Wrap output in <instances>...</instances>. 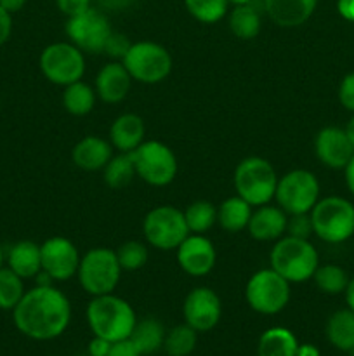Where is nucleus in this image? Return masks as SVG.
<instances>
[{
    "mask_svg": "<svg viewBox=\"0 0 354 356\" xmlns=\"http://www.w3.org/2000/svg\"><path fill=\"white\" fill-rule=\"evenodd\" d=\"M14 325L23 336L51 341L61 336L71 320V305L65 292L52 285H37L24 292L12 309Z\"/></svg>",
    "mask_w": 354,
    "mask_h": 356,
    "instance_id": "nucleus-1",
    "label": "nucleus"
},
{
    "mask_svg": "<svg viewBox=\"0 0 354 356\" xmlns=\"http://www.w3.org/2000/svg\"><path fill=\"white\" fill-rule=\"evenodd\" d=\"M87 323L94 336L110 343L130 337L135 323V312L125 299L115 294L96 296L87 306Z\"/></svg>",
    "mask_w": 354,
    "mask_h": 356,
    "instance_id": "nucleus-2",
    "label": "nucleus"
},
{
    "mask_svg": "<svg viewBox=\"0 0 354 356\" xmlns=\"http://www.w3.org/2000/svg\"><path fill=\"white\" fill-rule=\"evenodd\" d=\"M271 268L290 284L311 280L319 266L316 247L309 240L285 235L276 240L269 254Z\"/></svg>",
    "mask_w": 354,
    "mask_h": 356,
    "instance_id": "nucleus-3",
    "label": "nucleus"
},
{
    "mask_svg": "<svg viewBox=\"0 0 354 356\" xmlns=\"http://www.w3.org/2000/svg\"><path fill=\"white\" fill-rule=\"evenodd\" d=\"M233 183L238 197L248 202L252 207H260L271 204L274 198L278 174L269 160L248 156L236 165Z\"/></svg>",
    "mask_w": 354,
    "mask_h": 356,
    "instance_id": "nucleus-4",
    "label": "nucleus"
},
{
    "mask_svg": "<svg viewBox=\"0 0 354 356\" xmlns=\"http://www.w3.org/2000/svg\"><path fill=\"white\" fill-rule=\"evenodd\" d=\"M312 233L326 243H342L354 235V205L342 197H326L309 212Z\"/></svg>",
    "mask_w": 354,
    "mask_h": 356,
    "instance_id": "nucleus-5",
    "label": "nucleus"
},
{
    "mask_svg": "<svg viewBox=\"0 0 354 356\" xmlns=\"http://www.w3.org/2000/svg\"><path fill=\"white\" fill-rule=\"evenodd\" d=\"M121 271L124 270L118 263L115 250L96 247L82 256L76 278L83 291L96 298V296L113 294L121 278Z\"/></svg>",
    "mask_w": 354,
    "mask_h": 356,
    "instance_id": "nucleus-6",
    "label": "nucleus"
},
{
    "mask_svg": "<svg viewBox=\"0 0 354 356\" xmlns=\"http://www.w3.org/2000/svg\"><path fill=\"white\" fill-rule=\"evenodd\" d=\"M121 63L132 80L139 83H148V86L163 82L172 72L170 52L163 45L149 40L134 42Z\"/></svg>",
    "mask_w": 354,
    "mask_h": 356,
    "instance_id": "nucleus-7",
    "label": "nucleus"
},
{
    "mask_svg": "<svg viewBox=\"0 0 354 356\" xmlns=\"http://www.w3.org/2000/svg\"><path fill=\"white\" fill-rule=\"evenodd\" d=\"M290 282L285 280L273 268L255 271L246 282V302L260 315H278L283 312L290 302Z\"/></svg>",
    "mask_w": 354,
    "mask_h": 356,
    "instance_id": "nucleus-8",
    "label": "nucleus"
},
{
    "mask_svg": "<svg viewBox=\"0 0 354 356\" xmlns=\"http://www.w3.org/2000/svg\"><path fill=\"white\" fill-rule=\"evenodd\" d=\"M278 207L288 216L309 214L319 200V183L312 172L305 169H294L285 176L278 177L276 193Z\"/></svg>",
    "mask_w": 354,
    "mask_h": 356,
    "instance_id": "nucleus-9",
    "label": "nucleus"
},
{
    "mask_svg": "<svg viewBox=\"0 0 354 356\" xmlns=\"http://www.w3.org/2000/svg\"><path fill=\"white\" fill-rule=\"evenodd\" d=\"M146 242L158 250H176L189 235L184 212L172 205H158L142 221Z\"/></svg>",
    "mask_w": 354,
    "mask_h": 356,
    "instance_id": "nucleus-10",
    "label": "nucleus"
},
{
    "mask_svg": "<svg viewBox=\"0 0 354 356\" xmlns=\"http://www.w3.org/2000/svg\"><path fill=\"white\" fill-rule=\"evenodd\" d=\"M38 65L49 82L62 87L82 80L85 73L83 52L71 42H56L47 45L42 51Z\"/></svg>",
    "mask_w": 354,
    "mask_h": 356,
    "instance_id": "nucleus-11",
    "label": "nucleus"
},
{
    "mask_svg": "<svg viewBox=\"0 0 354 356\" xmlns=\"http://www.w3.org/2000/svg\"><path fill=\"white\" fill-rule=\"evenodd\" d=\"M135 174L151 186H167L177 176V156L160 141H142L132 152Z\"/></svg>",
    "mask_w": 354,
    "mask_h": 356,
    "instance_id": "nucleus-12",
    "label": "nucleus"
},
{
    "mask_svg": "<svg viewBox=\"0 0 354 356\" xmlns=\"http://www.w3.org/2000/svg\"><path fill=\"white\" fill-rule=\"evenodd\" d=\"M111 33L113 30L108 17L92 7L78 16L68 17V23H66V35L69 42L82 52H89V54L104 52Z\"/></svg>",
    "mask_w": 354,
    "mask_h": 356,
    "instance_id": "nucleus-13",
    "label": "nucleus"
},
{
    "mask_svg": "<svg viewBox=\"0 0 354 356\" xmlns=\"http://www.w3.org/2000/svg\"><path fill=\"white\" fill-rule=\"evenodd\" d=\"M42 271L52 282H65L76 277L80 266L78 249L65 236H52L40 245Z\"/></svg>",
    "mask_w": 354,
    "mask_h": 356,
    "instance_id": "nucleus-14",
    "label": "nucleus"
},
{
    "mask_svg": "<svg viewBox=\"0 0 354 356\" xmlns=\"http://www.w3.org/2000/svg\"><path fill=\"white\" fill-rule=\"evenodd\" d=\"M184 323L196 332H208L219 323L222 302L217 292L208 287H196L186 296L183 305Z\"/></svg>",
    "mask_w": 354,
    "mask_h": 356,
    "instance_id": "nucleus-15",
    "label": "nucleus"
},
{
    "mask_svg": "<svg viewBox=\"0 0 354 356\" xmlns=\"http://www.w3.org/2000/svg\"><path fill=\"white\" fill-rule=\"evenodd\" d=\"M176 250L180 270L189 277H205L214 270L215 263H217V252H215L214 243L205 235L189 233Z\"/></svg>",
    "mask_w": 354,
    "mask_h": 356,
    "instance_id": "nucleus-16",
    "label": "nucleus"
},
{
    "mask_svg": "<svg viewBox=\"0 0 354 356\" xmlns=\"http://www.w3.org/2000/svg\"><path fill=\"white\" fill-rule=\"evenodd\" d=\"M314 152L319 162L330 169H346L354 156V148L346 131L339 127H325L314 139Z\"/></svg>",
    "mask_w": 354,
    "mask_h": 356,
    "instance_id": "nucleus-17",
    "label": "nucleus"
},
{
    "mask_svg": "<svg viewBox=\"0 0 354 356\" xmlns=\"http://www.w3.org/2000/svg\"><path fill=\"white\" fill-rule=\"evenodd\" d=\"M288 214L278 205H260L255 207L250 218L248 229L250 236L259 242H276L287 235Z\"/></svg>",
    "mask_w": 354,
    "mask_h": 356,
    "instance_id": "nucleus-18",
    "label": "nucleus"
},
{
    "mask_svg": "<svg viewBox=\"0 0 354 356\" xmlns=\"http://www.w3.org/2000/svg\"><path fill=\"white\" fill-rule=\"evenodd\" d=\"M132 76L121 61H111L99 70L96 76V94L108 104H117L127 97Z\"/></svg>",
    "mask_w": 354,
    "mask_h": 356,
    "instance_id": "nucleus-19",
    "label": "nucleus"
},
{
    "mask_svg": "<svg viewBox=\"0 0 354 356\" xmlns=\"http://www.w3.org/2000/svg\"><path fill=\"white\" fill-rule=\"evenodd\" d=\"M318 0H262L269 19L281 28H297L304 24L316 10Z\"/></svg>",
    "mask_w": 354,
    "mask_h": 356,
    "instance_id": "nucleus-20",
    "label": "nucleus"
},
{
    "mask_svg": "<svg viewBox=\"0 0 354 356\" xmlns=\"http://www.w3.org/2000/svg\"><path fill=\"white\" fill-rule=\"evenodd\" d=\"M113 156V146L106 139L99 136H85L73 146L71 159L78 169L89 170H103L110 159Z\"/></svg>",
    "mask_w": 354,
    "mask_h": 356,
    "instance_id": "nucleus-21",
    "label": "nucleus"
},
{
    "mask_svg": "<svg viewBox=\"0 0 354 356\" xmlns=\"http://www.w3.org/2000/svg\"><path fill=\"white\" fill-rule=\"evenodd\" d=\"M144 122L135 113H124L115 118L110 129V143L120 153H132L144 141Z\"/></svg>",
    "mask_w": 354,
    "mask_h": 356,
    "instance_id": "nucleus-22",
    "label": "nucleus"
},
{
    "mask_svg": "<svg viewBox=\"0 0 354 356\" xmlns=\"http://www.w3.org/2000/svg\"><path fill=\"white\" fill-rule=\"evenodd\" d=\"M7 268L19 275L23 280L35 278L42 271L40 245L30 240H21L14 243L7 254Z\"/></svg>",
    "mask_w": 354,
    "mask_h": 356,
    "instance_id": "nucleus-23",
    "label": "nucleus"
},
{
    "mask_svg": "<svg viewBox=\"0 0 354 356\" xmlns=\"http://www.w3.org/2000/svg\"><path fill=\"white\" fill-rule=\"evenodd\" d=\"M253 207L242 197H229L219 205L217 222L221 228L228 233H239L246 229L250 218H252Z\"/></svg>",
    "mask_w": 354,
    "mask_h": 356,
    "instance_id": "nucleus-24",
    "label": "nucleus"
},
{
    "mask_svg": "<svg viewBox=\"0 0 354 356\" xmlns=\"http://www.w3.org/2000/svg\"><path fill=\"white\" fill-rule=\"evenodd\" d=\"M298 341L285 327H271L260 336L257 356H297Z\"/></svg>",
    "mask_w": 354,
    "mask_h": 356,
    "instance_id": "nucleus-25",
    "label": "nucleus"
},
{
    "mask_svg": "<svg viewBox=\"0 0 354 356\" xmlns=\"http://www.w3.org/2000/svg\"><path fill=\"white\" fill-rule=\"evenodd\" d=\"M326 339L340 351L354 348V312L340 309L333 313L326 322Z\"/></svg>",
    "mask_w": 354,
    "mask_h": 356,
    "instance_id": "nucleus-26",
    "label": "nucleus"
},
{
    "mask_svg": "<svg viewBox=\"0 0 354 356\" xmlns=\"http://www.w3.org/2000/svg\"><path fill=\"white\" fill-rule=\"evenodd\" d=\"M229 30L242 40H252L260 31V13L255 2L235 6L229 14Z\"/></svg>",
    "mask_w": 354,
    "mask_h": 356,
    "instance_id": "nucleus-27",
    "label": "nucleus"
},
{
    "mask_svg": "<svg viewBox=\"0 0 354 356\" xmlns=\"http://www.w3.org/2000/svg\"><path fill=\"white\" fill-rule=\"evenodd\" d=\"M96 90L89 83L78 80V82H73L65 87V92H62V106H65V110L69 115L83 117V115H89L94 110V106H96Z\"/></svg>",
    "mask_w": 354,
    "mask_h": 356,
    "instance_id": "nucleus-28",
    "label": "nucleus"
},
{
    "mask_svg": "<svg viewBox=\"0 0 354 356\" xmlns=\"http://www.w3.org/2000/svg\"><path fill=\"white\" fill-rule=\"evenodd\" d=\"M132 343L137 346L141 355H153L163 346L165 341V330L163 325L155 318H144L135 323L134 330L130 334Z\"/></svg>",
    "mask_w": 354,
    "mask_h": 356,
    "instance_id": "nucleus-29",
    "label": "nucleus"
},
{
    "mask_svg": "<svg viewBox=\"0 0 354 356\" xmlns=\"http://www.w3.org/2000/svg\"><path fill=\"white\" fill-rule=\"evenodd\" d=\"M104 172V183L113 190H120L130 184L134 179L135 165H134V156L132 153H118L117 156H111L110 162L103 169Z\"/></svg>",
    "mask_w": 354,
    "mask_h": 356,
    "instance_id": "nucleus-30",
    "label": "nucleus"
},
{
    "mask_svg": "<svg viewBox=\"0 0 354 356\" xmlns=\"http://www.w3.org/2000/svg\"><path fill=\"white\" fill-rule=\"evenodd\" d=\"M183 212L189 233L205 235V232H208L217 222V207L212 202L196 200L187 205L186 211Z\"/></svg>",
    "mask_w": 354,
    "mask_h": 356,
    "instance_id": "nucleus-31",
    "label": "nucleus"
},
{
    "mask_svg": "<svg viewBox=\"0 0 354 356\" xmlns=\"http://www.w3.org/2000/svg\"><path fill=\"white\" fill-rule=\"evenodd\" d=\"M198 332L191 329L187 323L174 327L170 332L165 334L163 348L169 356H189L196 348Z\"/></svg>",
    "mask_w": 354,
    "mask_h": 356,
    "instance_id": "nucleus-32",
    "label": "nucleus"
},
{
    "mask_svg": "<svg viewBox=\"0 0 354 356\" xmlns=\"http://www.w3.org/2000/svg\"><path fill=\"white\" fill-rule=\"evenodd\" d=\"M316 287L325 294H340L346 291L347 284H349V277H347L346 270L337 264H325V266H318V270L312 275Z\"/></svg>",
    "mask_w": 354,
    "mask_h": 356,
    "instance_id": "nucleus-33",
    "label": "nucleus"
},
{
    "mask_svg": "<svg viewBox=\"0 0 354 356\" xmlns=\"http://www.w3.org/2000/svg\"><path fill=\"white\" fill-rule=\"evenodd\" d=\"M23 278L10 268H0V309L12 312L24 296Z\"/></svg>",
    "mask_w": 354,
    "mask_h": 356,
    "instance_id": "nucleus-34",
    "label": "nucleus"
},
{
    "mask_svg": "<svg viewBox=\"0 0 354 356\" xmlns=\"http://www.w3.org/2000/svg\"><path fill=\"white\" fill-rule=\"evenodd\" d=\"M187 13L196 21L214 24L228 14V0H184Z\"/></svg>",
    "mask_w": 354,
    "mask_h": 356,
    "instance_id": "nucleus-35",
    "label": "nucleus"
},
{
    "mask_svg": "<svg viewBox=\"0 0 354 356\" xmlns=\"http://www.w3.org/2000/svg\"><path fill=\"white\" fill-rule=\"evenodd\" d=\"M115 252H117V259L120 263L121 270L125 271L141 270L148 263L149 257L146 243L137 242V240H128V242L121 243Z\"/></svg>",
    "mask_w": 354,
    "mask_h": 356,
    "instance_id": "nucleus-36",
    "label": "nucleus"
},
{
    "mask_svg": "<svg viewBox=\"0 0 354 356\" xmlns=\"http://www.w3.org/2000/svg\"><path fill=\"white\" fill-rule=\"evenodd\" d=\"M287 233L290 236L309 240V236H311L312 233V222H311V218H309V214L288 216Z\"/></svg>",
    "mask_w": 354,
    "mask_h": 356,
    "instance_id": "nucleus-37",
    "label": "nucleus"
},
{
    "mask_svg": "<svg viewBox=\"0 0 354 356\" xmlns=\"http://www.w3.org/2000/svg\"><path fill=\"white\" fill-rule=\"evenodd\" d=\"M130 45H132V42H128V38L125 37V35L113 31V33L110 35V38H108L104 52H106L108 56H111L113 59H120L121 61V59H124V56L127 54V51Z\"/></svg>",
    "mask_w": 354,
    "mask_h": 356,
    "instance_id": "nucleus-38",
    "label": "nucleus"
},
{
    "mask_svg": "<svg viewBox=\"0 0 354 356\" xmlns=\"http://www.w3.org/2000/svg\"><path fill=\"white\" fill-rule=\"evenodd\" d=\"M339 101L346 110L354 111V72L347 73L340 82Z\"/></svg>",
    "mask_w": 354,
    "mask_h": 356,
    "instance_id": "nucleus-39",
    "label": "nucleus"
},
{
    "mask_svg": "<svg viewBox=\"0 0 354 356\" xmlns=\"http://www.w3.org/2000/svg\"><path fill=\"white\" fill-rule=\"evenodd\" d=\"M56 3H58L59 10L68 17L78 16L90 9V0H56Z\"/></svg>",
    "mask_w": 354,
    "mask_h": 356,
    "instance_id": "nucleus-40",
    "label": "nucleus"
},
{
    "mask_svg": "<svg viewBox=\"0 0 354 356\" xmlns=\"http://www.w3.org/2000/svg\"><path fill=\"white\" fill-rule=\"evenodd\" d=\"M108 356H142L141 351L137 350L134 343H132L130 337L127 339L117 341V343H111Z\"/></svg>",
    "mask_w": 354,
    "mask_h": 356,
    "instance_id": "nucleus-41",
    "label": "nucleus"
},
{
    "mask_svg": "<svg viewBox=\"0 0 354 356\" xmlns=\"http://www.w3.org/2000/svg\"><path fill=\"white\" fill-rule=\"evenodd\" d=\"M12 33V14L0 7V45L6 44Z\"/></svg>",
    "mask_w": 354,
    "mask_h": 356,
    "instance_id": "nucleus-42",
    "label": "nucleus"
},
{
    "mask_svg": "<svg viewBox=\"0 0 354 356\" xmlns=\"http://www.w3.org/2000/svg\"><path fill=\"white\" fill-rule=\"evenodd\" d=\"M111 343L110 341L103 339V337L94 336V339L89 343V355L90 356H108Z\"/></svg>",
    "mask_w": 354,
    "mask_h": 356,
    "instance_id": "nucleus-43",
    "label": "nucleus"
},
{
    "mask_svg": "<svg viewBox=\"0 0 354 356\" xmlns=\"http://www.w3.org/2000/svg\"><path fill=\"white\" fill-rule=\"evenodd\" d=\"M337 10L344 19L354 23V0H337Z\"/></svg>",
    "mask_w": 354,
    "mask_h": 356,
    "instance_id": "nucleus-44",
    "label": "nucleus"
},
{
    "mask_svg": "<svg viewBox=\"0 0 354 356\" xmlns=\"http://www.w3.org/2000/svg\"><path fill=\"white\" fill-rule=\"evenodd\" d=\"M24 3H26V0H0V7H3V9L10 14L23 9Z\"/></svg>",
    "mask_w": 354,
    "mask_h": 356,
    "instance_id": "nucleus-45",
    "label": "nucleus"
},
{
    "mask_svg": "<svg viewBox=\"0 0 354 356\" xmlns=\"http://www.w3.org/2000/svg\"><path fill=\"white\" fill-rule=\"evenodd\" d=\"M101 3H103L106 9L120 10V9H125V7L130 6L132 0H101Z\"/></svg>",
    "mask_w": 354,
    "mask_h": 356,
    "instance_id": "nucleus-46",
    "label": "nucleus"
},
{
    "mask_svg": "<svg viewBox=\"0 0 354 356\" xmlns=\"http://www.w3.org/2000/svg\"><path fill=\"white\" fill-rule=\"evenodd\" d=\"M346 183H347V188H349L351 193L354 195V156L351 159V162L346 165Z\"/></svg>",
    "mask_w": 354,
    "mask_h": 356,
    "instance_id": "nucleus-47",
    "label": "nucleus"
},
{
    "mask_svg": "<svg viewBox=\"0 0 354 356\" xmlns=\"http://www.w3.org/2000/svg\"><path fill=\"white\" fill-rule=\"evenodd\" d=\"M297 356H319V350L312 344H298L297 350Z\"/></svg>",
    "mask_w": 354,
    "mask_h": 356,
    "instance_id": "nucleus-48",
    "label": "nucleus"
},
{
    "mask_svg": "<svg viewBox=\"0 0 354 356\" xmlns=\"http://www.w3.org/2000/svg\"><path fill=\"white\" fill-rule=\"evenodd\" d=\"M346 301H347V306H349L351 312H354V278H351L349 284H347L346 287Z\"/></svg>",
    "mask_w": 354,
    "mask_h": 356,
    "instance_id": "nucleus-49",
    "label": "nucleus"
},
{
    "mask_svg": "<svg viewBox=\"0 0 354 356\" xmlns=\"http://www.w3.org/2000/svg\"><path fill=\"white\" fill-rule=\"evenodd\" d=\"M344 131H346L347 138H349L351 145H353V148H354V117L351 118V120H349V124H347V127L344 129Z\"/></svg>",
    "mask_w": 354,
    "mask_h": 356,
    "instance_id": "nucleus-50",
    "label": "nucleus"
},
{
    "mask_svg": "<svg viewBox=\"0 0 354 356\" xmlns=\"http://www.w3.org/2000/svg\"><path fill=\"white\" fill-rule=\"evenodd\" d=\"M229 3L233 6H243V3H250V2H255V0H228Z\"/></svg>",
    "mask_w": 354,
    "mask_h": 356,
    "instance_id": "nucleus-51",
    "label": "nucleus"
},
{
    "mask_svg": "<svg viewBox=\"0 0 354 356\" xmlns=\"http://www.w3.org/2000/svg\"><path fill=\"white\" fill-rule=\"evenodd\" d=\"M3 264V252H2V247H0V268H2Z\"/></svg>",
    "mask_w": 354,
    "mask_h": 356,
    "instance_id": "nucleus-52",
    "label": "nucleus"
},
{
    "mask_svg": "<svg viewBox=\"0 0 354 356\" xmlns=\"http://www.w3.org/2000/svg\"><path fill=\"white\" fill-rule=\"evenodd\" d=\"M347 353H349L351 356H354V348H351V350H349V351H347Z\"/></svg>",
    "mask_w": 354,
    "mask_h": 356,
    "instance_id": "nucleus-53",
    "label": "nucleus"
}]
</instances>
